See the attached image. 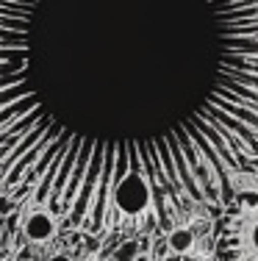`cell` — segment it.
Segmentation results:
<instances>
[{
	"instance_id": "obj_8",
	"label": "cell",
	"mask_w": 258,
	"mask_h": 261,
	"mask_svg": "<svg viewBox=\"0 0 258 261\" xmlns=\"http://www.w3.org/2000/svg\"><path fill=\"white\" fill-rule=\"evenodd\" d=\"M47 261H72V258H70V256H50Z\"/></svg>"
},
{
	"instance_id": "obj_1",
	"label": "cell",
	"mask_w": 258,
	"mask_h": 261,
	"mask_svg": "<svg viewBox=\"0 0 258 261\" xmlns=\"http://www.w3.org/2000/svg\"><path fill=\"white\" fill-rule=\"evenodd\" d=\"M128 175L161 231L258 175V0H0V189L103 236Z\"/></svg>"
},
{
	"instance_id": "obj_7",
	"label": "cell",
	"mask_w": 258,
	"mask_h": 261,
	"mask_svg": "<svg viewBox=\"0 0 258 261\" xmlns=\"http://www.w3.org/2000/svg\"><path fill=\"white\" fill-rule=\"evenodd\" d=\"M14 208H17V200H14V197H9L6 192H0V217L11 214Z\"/></svg>"
},
{
	"instance_id": "obj_6",
	"label": "cell",
	"mask_w": 258,
	"mask_h": 261,
	"mask_svg": "<svg viewBox=\"0 0 258 261\" xmlns=\"http://www.w3.org/2000/svg\"><path fill=\"white\" fill-rule=\"evenodd\" d=\"M136 256H139V242H125L117 250V261H133Z\"/></svg>"
},
{
	"instance_id": "obj_5",
	"label": "cell",
	"mask_w": 258,
	"mask_h": 261,
	"mask_svg": "<svg viewBox=\"0 0 258 261\" xmlns=\"http://www.w3.org/2000/svg\"><path fill=\"white\" fill-rule=\"evenodd\" d=\"M236 200L242 203V211L258 208V189H242V192L236 195Z\"/></svg>"
},
{
	"instance_id": "obj_10",
	"label": "cell",
	"mask_w": 258,
	"mask_h": 261,
	"mask_svg": "<svg viewBox=\"0 0 258 261\" xmlns=\"http://www.w3.org/2000/svg\"><path fill=\"white\" fill-rule=\"evenodd\" d=\"M167 261H178V258H167Z\"/></svg>"
},
{
	"instance_id": "obj_4",
	"label": "cell",
	"mask_w": 258,
	"mask_h": 261,
	"mask_svg": "<svg viewBox=\"0 0 258 261\" xmlns=\"http://www.w3.org/2000/svg\"><path fill=\"white\" fill-rule=\"evenodd\" d=\"M167 247L175 256H183L194 247V231L192 228H183V225H175L172 231L167 233Z\"/></svg>"
},
{
	"instance_id": "obj_9",
	"label": "cell",
	"mask_w": 258,
	"mask_h": 261,
	"mask_svg": "<svg viewBox=\"0 0 258 261\" xmlns=\"http://www.w3.org/2000/svg\"><path fill=\"white\" fill-rule=\"evenodd\" d=\"M133 261H153V258H150V256H142V253H139V256L133 258Z\"/></svg>"
},
{
	"instance_id": "obj_3",
	"label": "cell",
	"mask_w": 258,
	"mask_h": 261,
	"mask_svg": "<svg viewBox=\"0 0 258 261\" xmlns=\"http://www.w3.org/2000/svg\"><path fill=\"white\" fill-rule=\"evenodd\" d=\"M247 220L242 225V242H239V256H247L258 261V214L255 217H242Z\"/></svg>"
},
{
	"instance_id": "obj_2",
	"label": "cell",
	"mask_w": 258,
	"mask_h": 261,
	"mask_svg": "<svg viewBox=\"0 0 258 261\" xmlns=\"http://www.w3.org/2000/svg\"><path fill=\"white\" fill-rule=\"evenodd\" d=\"M56 231H59L56 217H53L50 211H45V208L31 211V214L25 217V222H22V233H25L31 242H47V239L56 236Z\"/></svg>"
}]
</instances>
